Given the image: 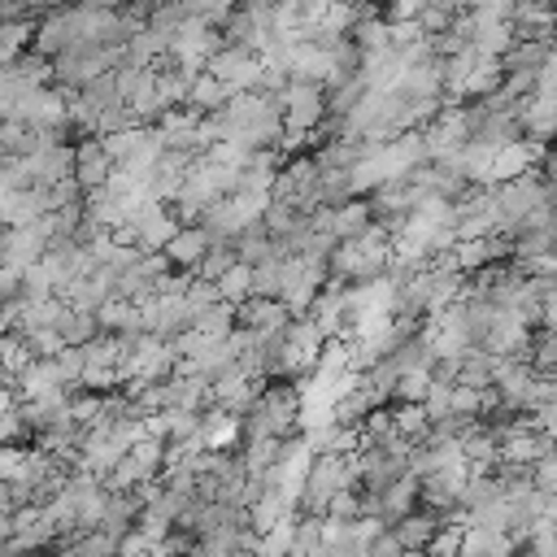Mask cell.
<instances>
[{
    "label": "cell",
    "instance_id": "cell-1",
    "mask_svg": "<svg viewBox=\"0 0 557 557\" xmlns=\"http://www.w3.org/2000/svg\"><path fill=\"white\" fill-rule=\"evenodd\" d=\"M392 231L383 222H370L357 239H339V248L331 252V274L348 278V283H370L383 278L392 265Z\"/></svg>",
    "mask_w": 557,
    "mask_h": 557
},
{
    "label": "cell",
    "instance_id": "cell-2",
    "mask_svg": "<svg viewBox=\"0 0 557 557\" xmlns=\"http://www.w3.org/2000/svg\"><path fill=\"white\" fill-rule=\"evenodd\" d=\"M344 487H361V457L357 453H318L305 496H300V513H326L331 496Z\"/></svg>",
    "mask_w": 557,
    "mask_h": 557
},
{
    "label": "cell",
    "instance_id": "cell-3",
    "mask_svg": "<svg viewBox=\"0 0 557 557\" xmlns=\"http://www.w3.org/2000/svg\"><path fill=\"white\" fill-rule=\"evenodd\" d=\"M548 191H553L548 178H540L535 170H527V174L500 183V187H496V200H500V231L518 235L522 222H527L540 205H548Z\"/></svg>",
    "mask_w": 557,
    "mask_h": 557
},
{
    "label": "cell",
    "instance_id": "cell-4",
    "mask_svg": "<svg viewBox=\"0 0 557 557\" xmlns=\"http://www.w3.org/2000/svg\"><path fill=\"white\" fill-rule=\"evenodd\" d=\"M218 48H222V35H213V26L191 13V17L174 30V39H170V61L183 65V70H191V74H205Z\"/></svg>",
    "mask_w": 557,
    "mask_h": 557
},
{
    "label": "cell",
    "instance_id": "cell-5",
    "mask_svg": "<svg viewBox=\"0 0 557 557\" xmlns=\"http://www.w3.org/2000/svg\"><path fill=\"white\" fill-rule=\"evenodd\" d=\"M278 100H283V122H287V131L313 135V131L322 126V117H331V109H326V87H322V83L287 78V87L278 91Z\"/></svg>",
    "mask_w": 557,
    "mask_h": 557
},
{
    "label": "cell",
    "instance_id": "cell-6",
    "mask_svg": "<svg viewBox=\"0 0 557 557\" xmlns=\"http://www.w3.org/2000/svg\"><path fill=\"white\" fill-rule=\"evenodd\" d=\"M209 74H218L235 91H252V87L265 83V61H261V52H252L244 44H222L209 61Z\"/></svg>",
    "mask_w": 557,
    "mask_h": 557
},
{
    "label": "cell",
    "instance_id": "cell-7",
    "mask_svg": "<svg viewBox=\"0 0 557 557\" xmlns=\"http://www.w3.org/2000/svg\"><path fill=\"white\" fill-rule=\"evenodd\" d=\"M500 231V200L496 187H474L457 200V235L461 239H487Z\"/></svg>",
    "mask_w": 557,
    "mask_h": 557
},
{
    "label": "cell",
    "instance_id": "cell-8",
    "mask_svg": "<svg viewBox=\"0 0 557 557\" xmlns=\"http://www.w3.org/2000/svg\"><path fill=\"white\" fill-rule=\"evenodd\" d=\"M422 135H426V148H431V161L435 157H457L470 139H474V131H470V113L466 109H440V117L435 122H426L422 126Z\"/></svg>",
    "mask_w": 557,
    "mask_h": 557
},
{
    "label": "cell",
    "instance_id": "cell-9",
    "mask_svg": "<svg viewBox=\"0 0 557 557\" xmlns=\"http://www.w3.org/2000/svg\"><path fill=\"white\" fill-rule=\"evenodd\" d=\"M544 152H548V148H544L540 139H513V144H505V148L496 152V165H492L487 187H500V183H509V178L535 170V165L544 161Z\"/></svg>",
    "mask_w": 557,
    "mask_h": 557
},
{
    "label": "cell",
    "instance_id": "cell-10",
    "mask_svg": "<svg viewBox=\"0 0 557 557\" xmlns=\"http://www.w3.org/2000/svg\"><path fill=\"white\" fill-rule=\"evenodd\" d=\"M74 178L83 183V191H91V187H104L109 183V174H113V157H109V148H104V139L100 135H83V144H74Z\"/></svg>",
    "mask_w": 557,
    "mask_h": 557
},
{
    "label": "cell",
    "instance_id": "cell-11",
    "mask_svg": "<svg viewBox=\"0 0 557 557\" xmlns=\"http://www.w3.org/2000/svg\"><path fill=\"white\" fill-rule=\"evenodd\" d=\"M213 239H218V235H213L205 222H183V226H178V235L165 244V252H170L174 270H200V261L209 257Z\"/></svg>",
    "mask_w": 557,
    "mask_h": 557
},
{
    "label": "cell",
    "instance_id": "cell-12",
    "mask_svg": "<svg viewBox=\"0 0 557 557\" xmlns=\"http://www.w3.org/2000/svg\"><path fill=\"white\" fill-rule=\"evenodd\" d=\"M4 226H26V222H39L44 213H52V187H17V191H4Z\"/></svg>",
    "mask_w": 557,
    "mask_h": 557
},
{
    "label": "cell",
    "instance_id": "cell-13",
    "mask_svg": "<svg viewBox=\"0 0 557 557\" xmlns=\"http://www.w3.org/2000/svg\"><path fill=\"white\" fill-rule=\"evenodd\" d=\"M235 313H239V326H252L261 335H274L292 322V309L278 296H248V300L235 305Z\"/></svg>",
    "mask_w": 557,
    "mask_h": 557
},
{
    "label": "cell",
    "instance_id": "cell-14",
    "mask_svg": "<svg viewBox=\"0 0 557 557\" xmlns=\"http://www.w3.org/2000/svg\"><path fill=\"white\" fill-rule=\"evenodd\" d=\"M444 527V518L435 513V509H426V505H418L413 513H405V518H396L392 522V531H396V540L409 548V553H422L431 540H435V531Z\"/></svg>",
    "mask_w": 557,
    "mask_h": 557
},
{
    "label": "cell",
    "instance_id": "cell-15",
    "mask_svg": "<svg viewBox=\"0 0 557 557\" xmlns=\"http://www.w3.org/2000/svg\"><path fill=\"white\" fill-rule=\"evenodd\" d=\"M13 383H17L22 400H35V396H44V392H52V387H70L65 374H61V361H57V357H35Z\"/></svg>",
    "mask_w": 557,
    "mask_h": 557
},
{
    "label": "cell",
    "instance_id": "cell-16",
    "mask_svg": "<svg viewBox=\"0 0 557 557\" xmlns=\"http://www.w3.org/2000/svg\"><path fill=\"white\" fill-rule=\"evenodd\" d=\"M379 496H383V518H387V527H392L396 518H405V513H413V509L422 505V479L409 470L405 479H396V483L383 487Z\"/></svg>",
    "mask_w": 557,
    "mask_h": 557
},
{
    "label": "cell",
    "instance_id": "cell-17",
    "mask_svg": "<svg viewBox=\"0 0 557 557\" xmlns=\"http://www.w3.org/2000/svg\"><path fill=\"white\" fill-rule=\"evenodd\" d=\"M231 96H235V87L231 83H222L218 74H196V83H191V109H200V113H222L226 104H231Z\"/></svg>",
    "mask_w": 557,
    "mask_h": 557
},
{
    "label": "cell",
    "instance_id": "cell-18",
    "mask_svg": "<svg viewBox=\"0 0 557 557\" xmlns=\"http://www.w3.org/2000/svg\"><path fill=\"white\" fill-rule=\"evenodd\" d=\"M235 252H239L244 265H261V261H270V257L278 252V244H274V235H270L265 222H261V226H248V231L235 239Z\"/></svg>",
    "mask_w": 557,
    "mask_h": 557
},
{
    "label": "cell",
    "instance_id": "cell-19",
    "mask_svg": "<svg viewBox=\"0 0 557 557\" xmlns=\"http://www.w3.org/2000/svg\"><path fill=\"white\" fill-rule=\"evenodd\" d=\"M392 413H396V435H405L409 444H426L431 440L435 422H431L426 405H396Z\"/></svg>",
    "mask_w": 557,
    "mask_h": 557
},
{
    "label": "cell",
    "instance_id": "cell-20",
    "mask_svg": "<svg viewBox=\"0 0 557 557\" xmlns=\"http://www.w3.org/2000/svg\"><path fill=\"white\" fill-rule=\"evenodd\" d=\"M235 326H239V313H235L231 300H218V305H209V309L196 318V331H205L209 339H231Z\"/></svg>",
    "mask_w": 557,
    "mask_h": 557
},
{
    "label": "cell",
    "instance_id": "cell-21",
    "mask_svg": "<svg viewBox=\"0 0 557 557\" xmlns=\"http://www.w3.org/2000/svg\"><path fill=\"white\" fill-rule=\"evenodd\" d=\"M453 261H457V270H461V274H479L483 265H492V261H496V257H492V235H487V239H457Z\"/></svg>",
    "mask_w": 557,
    "mask_h": 557
},
{
    "label": "cell",
    "instance_id": "cell-22",
    "mask_svg": "<svg viewBox=\"0 0 557 557\" xmlns=\"http://www.w3.org/2000/svg\"><path fill=\"white\" fill-rule=\"evenodd\" d=\"M0 352H4V379H17V374L35 361V348L26 344V335H22V331H4Z\"/></svg>",
    "mask_w": 557,
    "mask_h": 557
},
{
    "label": "cell",
    "instance_id": "cell-23",
    "mask_svg": "<svg viewBox=\"0 0 557 557\" xmlns=\"http://www.w3.org/2000/svg\"><path fill=\"white\" fill-rule=\"evenodd\" d=\"M252 296H278L283 300V252L252 265Z\"/></svg>",
    "mask_w": 557,
    "mask_h": 557
},
{
    "label": "cell",
    "instance_id": "cell-24",
    "mask_svg": "<svg viewBox=\"0 0 557 557\" xmlns=\"http://www.w3.org/2000/svg\"><path fill=\"white\" fill-rule=\"evenodd\" d=\"M235 261H239V252H235V239H213V248H209V257L200 261V270H196V274L218 283V278H222V274H226Z\"/></svg>",
    "mask_w": 557,
    "mask_h": 557
},
{
    "label": "cell",
    "instance_id": "cell-25",
    "mask_svg": "<svg viewBox=\"0 0 557 557\" xmlns=\"http://www.w3.org/2000/svg\"><path fill=\"white\" fill-rule=\"evenodd\" d=\"M218 292H222V300H231V305L248 300V296H252V265L235 261V265H231V270L218 278Z\"/></svg>",
    "mask_w": 557,
    "mask_h": 557
},
{
    "label": "cell",
    "instance_id": "cell-26",
    "mask_svg": "<svg viewBox=\"0 0 557 557\" xmlns=\"http://www.w3.org/2000/svg\"><path fill=\"white\" fill-rule=\"evenodd\" d=\"M431 383H435L431 370H405L400 383H396V405H422L426 392H431Z\"/></svg>",
    "mask_w": 557,
    "mask_h": 557
},
{
    "label": "cell",
    "instance_id": "cell-27",
    "mask_svg": "<svg viewBox=\"0 0 557 557\" xmlns=\"http://www.w3.org/2000/svg\"><path fill=\"white\" fill-rule=\"evenodd\" d=\"M78 553L83 557H117L122 553V540L113 535V531H104V527H96V531H78Z\"/></svg>",
    "mask_w": 557,
    "mask_h": 557
},
{
    "label": "cell",
    "instance_id": "cell-28",
    "mask_svg": "<svg viewBox=\"0 0 557 557\" xmlns=\"http://www.w3.org/2000/svg\"><path fill=\"white\" fill-rule=\"evenodd\" d=\"M461 540H466V527H440L435 540L422 548V557H461Z\"/></svg>",
    "mask_w": 557,
    "mask_h": 557
},
{
    "label": "cell",
    "instance_id": "cell-29",
    "mask_svg": "<svg viewBox=\"0 0 557 557\" xmlns=\"http://www.w3.org/2000/svg\"><path fill=\"white\" fill-rule=\"evenodd\" d=\"M26 35H35V22H26V17H4V65L22 57Z\"/></svg>",
    "mask_w": 557,
    "mask_h": 557
},
{
    "label": "cell",
    "instance_id": "cell-30",
    "mask_svg": "<svg viewBox=\"0 0 557 557\" xmlns=\"http://www.w3.org/2000/svg\"><path fill=\"white\" fill-rule=\"evenodd\" d=\"M326 518L357 522V518H361V487H344V492H335L331 505H326Z\"/></svg>",
    "mask_w": 557,
    "mask_h": 557
},
{
    "label": "cell",
    "instance_id": "cell-31",
    "mask_svg": "<svg viewBox=\"0 0 557 557\" xmlns=\"http://www.w3.org/2000/svg\"><path fill=\"white\" fill-rule=\"evenodd\" d=\"M461 557H496V553H492V531H483V527H466Z\"/></svg>",
    "mask_w": 557,
    "mask_h": 557
},
{
    "label": "cell",
    "instance_id": "cell-32",
    "mask_svg": "<svg viewBox=\"0 0 557 557\" xmlns=\"http://www.w3.org/2000/svg\"><path fill=\"white\" fill-rule=\"evenodd\" d=\"M22 466H26V448L9 444V448H4V457H0V474H4V479H17V474H22Z\"/></svg>",
    "mask_w": 557,
    "mask_h": 557
},
{
    "label": "cell",
    "instance_id": "cell-33",
    "mask_svg": "<svg viewBox=\"0 0 557 557\" xmlns=\"http://www.w3.org/2000/svg\"><path fill=\"white\" fill-rule=\"evenodd\" d=\"M535 426H540L544 435H553V440H557V400H548V405H540V409H535Z\"/></svg>",
    "mask_w": 557,
    "mask_h": 557
},
{
    "label": "cell",
    "instance_id": "cell-34",
    "mask_svg": "<svg viewBox=\"0 0 557 557\" xmlns=\"http://www.w3.org/2000/svg\"><path fill=\"white\" fill-rule=\"evenodd\" d=\"M553 374H557V370H553Z\"/></svg>",
    "mask_w": 557,
    "mask_h": 557
}]
</instances>
